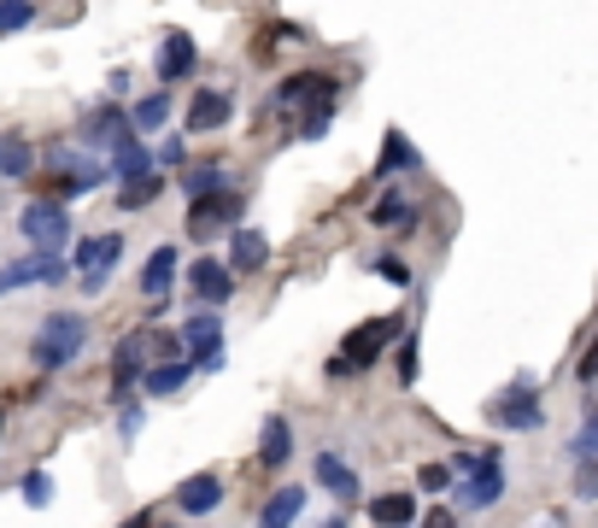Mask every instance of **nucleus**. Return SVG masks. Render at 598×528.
I'll return each instance as SVG.
<instances>
[{
	"label": "nucleus",
	"mask_w": 598,
	"mask_h": 528,
	"mask_svg": "<svg viewBox=\"0 0 598 528\" xmlns=\"http://www.w3.org/2000/svg\"><path fill=\"white\" fill-rule=\"evenodd\" d=\"M399 335H405V318H399V311H387V318H376V323H358V330L341 340V352L329 359V376H353V370H370Z\"/></svg>",
	"instance_id": "f257e3e1"
},
{
	"label": "nucleus",
	"mask_w": 598,
	"mask_h": 528,
	"mask_svg": "<svg viewBox=\"0 0 598 528\" xmlns=\"http://www.w3.org/2000/svg\"><path fill=\"white\" fill-rule=\"evenodd\" d=\"M82 340H89V318L82 311H53L30 340V359H36V370H65L82 352Z\"/></svg>",
	"instance_id": "f03ea898"
},
{
	"label": "nucleus",
	"mask_w": 598,
	"mask_h": 528,
	"mask_svg": "<svg viewBox=\"0 0 598 528\" xmlns=\"http://www.w3.org/2000/svg\"><path fill=\"white\" fill-rule=\"evenodd\" d=\"M18 230L36 241V253H60L71 241V218H65V199H30L18 218Z\"/></svg>",
	"instance_id": "7ed1b4c3"
},
{
	"label": "nucleus",
	"mask_w": 598,
	"mask_h": 528,
	"mask_svg": "<svg viewBox=\"0 0 598 528\" xmlns=\"http://www.w3.org/2000/svg\"><path fill=\"white\" fill-rule=\"evenodd\" d=\"M124 259V235L112 230V235H89V241H77V265L82 270V294H100L106 288V276H112V265Z\"/></svg>",
	"instance_id": "20e7f679"
},
{
	"label": "nucleus",
	"mask_w": 598,
	"mask_h": 528,
	"mask_svg": "<svg viewBox=\"0 0 598 528\" xmlns=\"http://www.w3.org/2000/svg\"><path fill=\"white\" fill-rule=\"evenodd\" d=\"M182 347L200 370L224 364V311H194V318H182Z\"/></svg>",
	"instance_id": "39448f33"
},
{
	"label": "nucleus",
	"mask_w": 598,
	"mask_h": 528,
	"mask_svg": "<svg viewBox=\"0 0 598 528\" xmlns=\"http://www.w3.org/2000/svg\"><path fill=\"white\" fill-rule=\"evenodd\" d=\"M241 194H206V199H194L188 206V235L194 241H212V235H224V230H241Z\"/></svg>",
	"instance_id": "423d86ee"
},
{
	"label": "nucleus",
	"mask_w": 598,
	"mask_h": 528,
	"mask_svg": "<svg viewBox=\"0 0 598 528\" xmlns=\"http://www.w3.org/2000/svg\"><path fill=\"white\" fill-rule=\"evenodd\" d=\"M487 417L499 423V429H539V423H546V411H539V399H534L529 382H517V388H505L487 405Z\"/></svg>",
	"instance_id": "0eeeda50"
},
{
	"label": "nucleus",
	"mask_w": 598,
	"mask_h": 528,
	"mask_svg": "<svg viewBox=\"0 0 598 528\" xmlns=\"http://www.w3.org/2000/svg\"><path fill=\"white\" fill-rule=\"evenodd\" d=\"M499 493H505V464H499V452H481V464L458 481V499L470 511H487V505H499Z\"/></svg>",
	"instance_id": "6e6552de"
},
{
	"label": "nucleus",
	"mask_w": 598,
	"mask_h": 528,
	"mask_svg": "<svg viewBox=\"0 0 598 528\" xmlns=\"http://www.w3.org/2000/svg\"><path fill=\"white\" fill-rule=\"evenodd\" d=\"M71 276V265L60 259V253H30V259H12V265H0V294H12V288H30V282H65Z\"/></svg>",
	"instance_id": "1a4fd4ad"
},
{
	"label": "nucleus",
	"mask_w": 598,
	"mask_h": 528,
	"mask_svg": "<svg viewBox=\"0 0 598 528\" xmlns=\"http://www.w3.org/2000/svg\"><path fill=\"white\" fill-rule=\"evenodd\" d=\"M188 288H194L200 306H229V294H236V270H229V259H194L188 265Z\"/></svg>",
	"instance_id": "9d476101"
},
{
	"label": "nucleus",
	"mask_w": 598,
	"mask_h": 528,
	"mask_svg": "<svg viewBox=\"0 0 598 528\" xmlns=\"http://www.w3.org/2000/svg\"><path fill=\"white\" fill-rule=\"evenodd\" d=\"M200 65V48H194V36L188 30H165V41H158V82H182L188 70Z\"/></svg>",
	"instance_id": "9b49d317"
},
{
	"label": "nucleus",
	"mask_w": 598,
	"mask_h": 528,
	"mask_svg": "<svg viewBox=\"0 0 598 528\" xmlns=\"http://www.w3.org/2000/svg\"><path fill=\"white\" fill-rule=\"evenodd\" d=\"M124 136H136V124H129V112H118V106H94L89 118H82V147H118Z\"/></svg>",
	"instance_id": "f8f14e48"
},
{
	"label": "nucleus",
	"mask_w": 598,
	"mask_h": 528,
	"mask_svg": "<svg viewBox=\"0 0 598 528\" xmlns=\"http://www.w3.org/2000/svg\"><path fill=\"white\" fill-rule=\"evenodd\" d=\"M141 177H158V159L141 147L136 136H124L118 147H112V182H118V189H129V182H141Z\"/></svg>",
	"instance_id": "ddd939ff"
},
{
	"label": "nucleus",
	"mask_w": 598,
	"mask_h": 528,
	"mask_svg": "<svg viewBox=\"0 0 598 528\" xmlns=\"http://www.w3.org/2000/svg\"><path fill=\"white\" fill-rule=\"evenodd\" d=\"M217 505H224V481L212 469H200V476H188L177 488V511H188V517H212Z\"/></svg>",
	"instance_id": "4468645a"
},
{
	"label": "nucleus",
	"mask_w": 598,
	"mask_h": 528,
	"mask_svg": "<svg viewBox=\"0 0 598 528\" xmlns=\"http://www.w3.org/2000/svg\"><path fill=\"white\" fill-rule=\"evenodd\" d=\"M329 94H334V77H323V70H294V77L276 89V106H305V100H317V106H329Z\"/></svg>",
	"instance_id": "2eb2a0df"
},
{
	"label": "nucleus",
	"mask_w": 598,
	"mask_h": 528,
	"mask_svg": "<svg viewBox=\"0 0 598 528\" xmlns=\"http://www.w3.org/2000/svg\"><path fill=\"white\" fill-rule=\"evenodd\" d=\"M229 112H236V100H229L224 89H200L194 100H188V130L212 136V130H224V124H229Z\"/></svg>",
	"instance_id": "dca6fc26"
},
{
	"label": "nucleus",
	"mask_w": 598,
	"mask_h": 528,
	"mask_svg": "<svg viewBox=\"0 0 598 528\" xmlns=\"http://www.w3.org/2000/svg\"><path fill=\"white\" fill-rule=\"evenodd\" d=\"M265 265H270V241H265V230H253V223L229 230V270H265Z\"/></svg>",
	"instance_id": "f3484780"
},
{
	"label": "nucleus",
	"mask_w": 598,
	"mask_h": 528,
	"mask_svg": "<svg viewBox=\"0 0 598 528\" xmlns=\"http://www.w3.org/2000/svg\"><path fill=\"white\" fill-rule=\"evenodd\" d=\"M311 476H317V488L334 493V499H358V476H353V464H346L341 452H317Z\"/></svg>",
	"instance_id": "a211bd4d"
},
{
	"label": "nucleus",
	"mask_w": 598,
	"mask_h": 528,
	"mask_svg": "<svg viewBox=\"0 0 598 528\" xmlns=\"http://www.w3.org/2000/svg\"><path fill=\"white\" fill-rule=\"evenodd\" d=\"M258 459H265L270 469H282L288 459H294V423H288V417H265V435H258Z\"/></svg>",
	"instance_id": "6ab92c4d"
},
{
	"label": "nucleus",
	"mask_w": 598,
	"mask_h": 528,
	"mask_svg": "<svg viewBox=\"0 0 598 528\" xmlns=\"http://www.w3.org/2000/svg\"><path fill=\"white\" fill-rule=\"evenodd\" d=\"M405 165H411V170L422 165V159H417V147L405 141V130H387V141H382V153H376V170H370V177H382V182H387V177H399Z\"/></svg>",
	"instance_id": "aec40b11"
},
{
	"label": "nucleus",
	"mask_w": 598,
	"mask_h": 528,
	"mask_svg": "<svg viewBox=\"0 0 598 528\" xmlns=\"http://www.w3.org/2000/svg\"><path fill=\"white\" fill-rule=\"evenodd\" d=\"M177 282V247H153V259H148V270H141V294L153 299H165V288Z\"/></svg>",
	"instance_id": "412c9836"
},
{
	"label": "nucleus",
	"mask_w": 598,
	"mask_h": 528,
	"mask_svg": "<svg viewBox=\"0 0 598 528\" xmlns=\"http://www.w3.org/2000/svg\"><path fill=\"white\" fill-rule=\"evenodd\" d=\"M300 511H305V493L300 488H276V499L258 511V528H294Z\"/></svg>",
	"instance_id": "4be33fe9"
},
{
	"label": "nucleus",
	"mask_w": 598,
	"mask_h": 528,
	"mask_svg": "<svg viewBox=\"0 0 598 528\" xmlns=\"http://www.w3.org/2000/svg\"><path fill=\"white\" fill-rule=\"evenodd\" d=\"M370 523H382V528L417 523V499H411V493H382V499H370Z\"/></svg>",
	"instance_id": "5701e85b"
},
{
	"label": "nucleus",
	"mask_w": 598,
	"mask_h": 528,
	"mask_svg": "<svg viewBox=\"0 0 598 528\" xmlns=\"http://www.w3.org/2000/svg\"><path fill=\"white\" fill-rule=\"evenodd\" d=\"M188 376H194V359H170V364H153L148 376H141V388L148 394H177Z\"/></svg>",
	"instance_id": "b1692460"
},
{
	"label": "nucleus",
	"mask_w": 598,
	"mask_h": 528,
	"mask_svg": "<svg viewBox=\"0 0 598 528\" xmlns=\"http://www.w3.org/2000/svg\"><path fill=\"white\" fill-rule=\"evenodd\" d=\"M370 223H376V230H405V223H411V199H405L399 189L382 194V199L370 206Z\"/></svg>",
	"instance_id": "393cba45"
},
{
	"label": "nucleus",
	"mask_w": 598,
	"mask_h": 528,
	"mask_svg": "<svg viewBox=\"0 0 598 528\" xmlns=\"http://www.w3.org/2000/svg\"><path fill=\"white\" fill-rule=\"evenodd\" d=\"M170 118V94L158 89V94H141L136 100V112H129V124H136V136H148V130H158V124Z\"/></svg>",
	"instance_id": "a878e982"
},
{
	"label": "nucleus",
	"mask_w": 598,
	"mask_h": 528,
	"mask_svg": "<svg viewBox=\"0 0 598 528\" xmlns=\"http://www.w3.org/2000/svg\"><path fill=\"white\" fill-rule=\"evenodd\" d=\"M30 165H36L30 141H18V136H0V177H30Z\"/></svg>",
	"instance_id": "bb28decb"
},
{
	"label": "nucleus",
	"mask_w": 598,
	"mask_h": 528,
	"mask_svg": "<svg viewBox=\"0 0 598 528\" xmlns=\"http://www.w3.org/2000/svg\"><path fill=\"white\" fill-rule=\"evenodd\" d=\"M182 189H188V199H206V194H224V165H194V170H188V177H182Z\"/></svg>",
	"instance_id": "cd10ccee"
},
{
	"label": "nucleus",
	"mask_w": 598,
	"mask_h": 528,
	"mask_svg": "<svg viewBox=\"0 0 598 528\" xmlns=\"http://www.w3.org/2000/svg\"><path fill=\"white\" fill-rule=\"evenodd\" d=\"M158 189H165V177H141V182H129V189H118V206L124 211H136V206H153Z\"/></svg>",
	"instance_id": "c85d7f7f"
},
{
	"label": "nucleus",
	"mask_w": 598,
	"mask_h": 528,
	"mask_svg": "<svg viewBox=\"0 0 598 528\" xmlns=\"http://www.w3.org/2000/svg\"><path fill=\"white\" fill-rule=\"evenodd\" d=\"M30 18H36V7H30V0H0V36L24 30Z\"/></svg>",
	"instance_id": "c756f323"
},
{
	"label": "nucleus",
	"mask_w": 598,
	"mask_h": 528,
	"mask_svg": "<svg viewBox=\"0 0 598 528\" xmlns=\"http://www.w3.org/2000/svg\"><path fill=\"white\" fill-rule=\"evenodd\" d=\"M575 459L581 464H587V459L598 464V405L587 411V423H581V435H575Z\"/></svg>",
	"instance_id": "7c9ffc66"
},
{
	"label": "nucleus",
	"mask_w": 598,
	"mask_h": 528,
	"mask_svg": "<svg viewBox=\"0 0 598 528\" xmlns=\"http://www.w3.org/2000/svg\"><path fill=\"white\" fill-rule=\"evenodd\" d=\"M376 276H387L393 288H411V265H405L399 253H382V259H376Z\"/></svg>",
	"instance_id": "2f4dec72"
},
{
	"label": "nucleus",
	"mask_w": 598,
	"mask_h": 528,
	"mask_svg": "<svg viewBox=\"0 0 598 528\" xmlns=\"http://www.w3.org/2000/svg\"><path fill=\"white\" fill-rule=\"evenodd\" d=\"M24 499H30V505L41 511V505H48V499H53V481L41 476V469H30V476H24Z\"/></svg>",
	"instance_id": "473e14b6"
},
{
	"label": "nucleus",
	"mask_w": 598,
	"mask_h": 528,
	"mask_svg": "<svg viewBox=\"0 0 598 528\" xmlns=\"http://www.w3.org/2000/svg\"><path fill=\"white\" fill-rule=\"evenodd\" d=\"M575 499H598V464H575Z\"/></svg>",
	"instance_id": "72a5a7b5"
},
{
	"label": "nucleus",
	"mask_w": 598,
	"mask_h": 528,
	"mask_svg": "<svg viewBox=\"0 0 598 528\" xmlns=\"http://www.w3.org/2000/svg\"><path fill=\"white\" fill-rule=\"evenodd\" d=\"M417 359H422L417 335H405V347H399V382H417Z\"/></svg>",
	"instance_id": "f704fd0d"
},
{
	"label": "nucleus",
	"mask_w": 598,
	"mask_h": 528,
	"mask_svg": "<svg viewBox=\"0 0 598 528\" xmlns=\"http://www.w3.org/2000/svg\"><path fill=\"white\" fill-rule=\"evenodd\" d=\"M323 130H329V106H311V112H305V124H300V136H305V141H317Z\"/></svg>",
	"instance_id": "c9c22d12"
},
{
	"label": "nucleus",
	"mask_w": 598,
	"mask_h": 528,
	"mask_svg": "<svg viewBox=\"0 0 598 528\" xmlns=\"http://www.w3.org/2000/svg\"><path fill=\"white\" fill-rule=\"evenodd\" d=\"M188 159V147H182V136H170L165 147H158V165H182Z\"/></svg>",
	"instance_id": "e433bc0d"
},
{
	"label": "nucleus",
	"mask_w": 598,
	"mask_h": 528,
	"mask_svg": "<svg viewBox=\"0 0 598 528\" xmlns=\"http://www.w3.org/2000/svg\"><path fill=\"white\" fill-rule=\"evenodd\" d=\"M422 528H458V517L446 505H434V511H422Z\"/></svg>",
	"instance_id": "4c0bfd02"
},
{
	"label": "nucleus",
	"mask_w": 598,
	"mask_h": 528,
	"mask_svg": "<svg viewBox=\"0 0 598 528\" xmlns=\"http://www.w3.org/2000/svg\"><path fill=\"white\" fill-rule=\"evenodd\" d=\"M575 376H581V382H598V340L587 347V359H581V370H575Z\"/></svg>",
	"instance_id": "58836bf2"
},
{
	"label": "nucleus",
	"mask_w": 598,
	"mask_h": 528,
	"mask_svg": "<svg viewBox=\"0 0 598 528\" xmlns=\"http://www.w3.org/2000/svg\"><path fill=\"white\" fill-rule=\"evenodd\" d=\"M446 481H451V476H446V469H441V464H429V469H422V488H434V493H441V488H446Z\"/></svg>",
	"instance_id": "ea45409f"
},
{
	"label": "nucleus",
	"mask_w": 598,
	"mask_h": 528,
	"mask_svg": "<svg viewBox=\"0 0 598 528\" xmlns=\"http://www.w3.org/2000/svg\"><path fill=\"white\" fill-rule=\"evenodd\" d=\"M539 528H563V523H558V517H546V523H539Z\"/></svg>",
	"instance_id": "a19ab883"
},
{
	"label": "nucleus",
	"mask_w": 598,
	"mask_h": 528,
	"mask_svg": "<svg viewBox=\"0 0 598 528\" xmlns=\"http://www.w3.org/2000/svg\"><path fill=\"white\" fill-rule=\"evenodd\" d=\"M124 528H148V517H136V523H124Z\"/></svg>",
	"instance_id": "79ce46f5"
}]
</instances>
